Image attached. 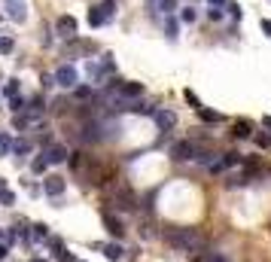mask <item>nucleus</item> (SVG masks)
<instances>
[{"label":"nucleus","instance_id":"31","mask_svg":"<svg viewBox=\"0 0 271 262\" xmlns=\"http://www.w3.org/2000/svg\"><path fill=\"white\" fill-rule=\"evenodd\" d=\"M4 259H7V247H4V244H0V262H4Z\"/></svg>","mask_w":271,"mask_h":262},{"label":"nucleus","instance_id":"8","mask_svg":"<svg viewBox=\"0 0 271 262\" xmlns=\"http://www.w3.org/2000/svg\"><path fill=\"white\" fill-rule=\"evenodd\" d=\"M116 89H119V98H128V101H134V98L143 95V86L140 83H119Z\"/></svg>","mask_w":271,"mask_h":262},{"label":"nucleus","instance_id":"24","mask_svg":"<svg viewBox=\"0 0 271 262\" xmlns=\"http://www.w3.org/2000/svg\"><path fill=\"white\" fill-rule=\"evenodd\" d=\"M204 262H228V259H225V256H222V253H210V256H207V259H204Z\"/></svg>","mask_w":271,"mask_h":262},{"label":"nucleus","instance_id":"28","mask_svg":"<svg viewBox=\"0 0 271 262\" xmlns=\"http://www.w3.org/2000/svg\"><path fill=\"white\" fill-rule=\"evenodd\" d=\"M210 19H213V22H219V19H222V10H219V7H216V10H210Z\"/></svg>","mask_w":271,"mask_h":262},{"label":"nucleus","instance_id":"6","mask_svg":"<svg viewBox=\"0 0 271 262\" xmlns=\"http://www.w3.org/2000/svg\"><path fill=\"white\" fill-rule=\"evenodd\" d=\"M101 219H104V226H107V232H110L113 238H122V235H125V226H122V222L116 219L113 213H107V210H104V213H101Z\"/></svg>","mask_w":271,"mask_h":262},{"label":"nucleus","instance_id":"33","mask_svg":"<svg viewBox=\"0 0 271 262\" xmlns=\"http://www.w3.org/2000/svg\"><path fill=\"white\" fill-rule=\"evenodd\" d=\"M210 4H216V7H222V4H225V0H210Z\"/></svg>","mask_w":271,"mask_h":262},{"label":"nucleus","instance_id":"1","mask_svg":"<svg viewBox=\"0 0 271 262\" xmlns=\"http://www.w3.org/2000/svg\"><path fill=\"white\" fill-rule=\"evenodd\" d=\"M165 241L174 247V250H183V253H198L204 247V238L198 235V229H168L165 232Z\"/></svg>","mask_w":271,"mask_h":262},{"label":"nucleus","instance_id":"5","mask_svg":"<svg viewBox=\"0 0 271 262\" xmlns=\"http://www.w3.org/2000/svg\"><path fill=\"white\" fill-rule=\"evenodd\" d=\"M55 31L70 40V37H76V19H73V16H61V19L55 22Z\"/></svg>","mask_w":271,"mask_h":262},{"label":"nucleus","instance_id":"14","mask_svg":"<svg viewBox=\"0 0 271 262\" xmlns=\"http://www.w3.org/2000/svg\"><path fill=\"white\" fill-rule=\"evenodd\" d=\"M13 49H16V43L10 37H0V55H13Z\"/></svg>","mask_w":271,"mask_h":262},{"label":"nucleus","instance_id":"11","mask_svg":"<svg viewBox=\"0 0 271 262\" xmlns=\"http://www.w3.org/2000/svg\"><path fill=\"white\" fill-rule=\"evenodd\" d=\"M101 250H104V256H107V259H113V262H119V259L125 256L122 244H101Z\"/></svg>","mask_w":271,"mask_h":262},{"label":"nucleus","instance_id":"22","mask_svg":"<svg viewBox=\"0 0 271 262\" xmlns=\"http://www.w3.org/2000/svg\"><path fill=\"white\" fill-rule=\"evenodd\" d=\"M16 153H31V143H28V140H19V143H16Z\"/></svg>","mask_w":271,"mask_h":262},{"label":"nucleus","instance_id":"15","mask_svg":"<svg viewBox=\"0 0 271 262\" xmlns=\"http://www.w3.org/2000/svg\"><path fill=\"white\" fill-rule=\"evenodd\" d=\"M198 116H201L204 122H219V113H213V110H204V107H198Z\"/></svg>","mask_w":271,"mask_h":262},{"label":"nucleus","instance_id":"12","mask_svg":"<svg viewBox=\"0 0 271 262\" xmlns=\"http://www.w3.org/2000/svg\"><path fill=\"white\" fill-rule=\"evenodd\" d=\"M107 22H110V19H107V13H104L101 7H95V10L89 13V25H92V28H98V25H107Z\"/></svg>","mask_w":271,"mask_h":262},{"label":"nucleus","instance_id":"18","mask_svg":"<svg viewBox=\"0 0 271 262\" xmlns=\"http://www.w3.org/2000/svg\"><path fill=\"white\" fill-rule=\"evenodd\" d=\"M46 165H49V162H46V156H43V159H34V165H31V168H34V174H43V171H46Z\"/></svg>","mask_w":271,"mask_h":262},{"label":"nucleus","instance_id":"13","mask_svg":"<svg viewBox=\"0 0 271 262\" xmlns=\"http://www.w3.org/2000/svg\"><path fill=\"white\" fill-rule=\"evenodd\" d=\"M231 134H235V137H250L253 128H250V122H235V125H231Z\"/></svg>","mask_w":271,"mask_h":262},{"label":"nucleus","instance_id":"35","mask_svg":"<svg viewBox=\"0 0 271 262\" xmlns=\"http://www.w3.org/2000/svg\"><path fill=\"white\" fill-rule=\"evenodd\" d=\"M31 262H43V259H31Z\"/></svg>","mask_w":271,"mask_h":262},{"label":"nucleus","instance_id":"16","mask_svg":"<svg viewBox=\"0 0 271 262\" xmlns=\"http://www.w3.org/2000/svg\"><path fill=\"white\" fill-rule=\"evenodd\" d=\"M13 146H16V143H13L7 134H0V156H10V149H13Z\"/></svg>","mask_w":271,"mask_h":262},{"label":"nucleus","instance_id":"9","mask_svg":"<svg viewBox=\"0 0 271 262\" xmlns=\"http://www.w3.org/2000/svg\"><path fill=\"white\" fill-rule=\"evenodd\" d=\"M152 116H156V125H159L162 131L174 128V122H177V116L171 113V110H156V113H152Z\"/></svg>","mask_w":271,"mask_h":262},{"label":"nucleus","instance_id":"29","mask_svg":"<svg viewBox=\"0 0 271 262\" xmlns=\"http://www.w3.org/2000/svg\"><path fill=\"white\" fill-rule=\"evenodd\" d=\"M168 37H177V22H168Z\"/></svg>","mask_w":271,"mask_h":262},{"label":"nucleus","instance_id":"23","mask_svg":"<svg viewBox=\"0 0 271 262\" xmlns=\"http://www.w3.org/2000/svg\"><path fill=\"white\" fill-rule=\"evenodd\" d=\"M174 10H177L174 0H162V13H174Z\"/></svg>","mask_w":271,"mask_h":262},{"label":"nucleus","instance_id":"21","mask_svg":"<svg viewBox=\"0 0 271 262\" xmlns=\"http://www.w3.org/2000/svg\"><path fill=\"white\" fill-rule=\"evenodd\" d=\"M49 235V229L43 226V222H40V226H34V238H46Z\"/></svg>","mask_w":271,"mask_h":262},{"label":"nucleus","instance_id":"17","mask_svg":"<svg viewBox=\"0 0 271 262\" xmlns=\"http://www.w3.org/2000/svg\"><path fill=\"white\" fill-rule=\"evenodd\" d=\"M0 204H7V207H13V204H16V195H13L10 189H0Z\"/></svg>","mask_w":271,"mask_h":262},{"label":"nucleus","instance_id":"34","mask_svg":"<svg viewBox=\"0 0 271 262\" xmlns=\"http://www.w3.org/2000/svg\"><path fill=\"white\" fill-rule=\"evenodd\" d=\"M0 189H4V177H0Z\"/></svg>","mask_w":271,"mask_h":262},{"label":"nucleus","instance_id":"36","mask_svg":"<svg viewBox=\"0 0 271 262\" xmlns=\"http://www.w3.org/2000/svg\"><path fill=\"white\" fill-rule=\"evenodd\" d=\"M0 235H4V232H0Z\"/></svg>","mask_w":271,"mask_h":262},{"label":"nucleus","instance_id":"19","mask_svg":"<svg viewBox=\"0 0 271 262\" xmlns=\"http://www.w3.org/2000/svg\"><path fill=\"white\" fill-rule=\"evenodd\" d=\"M7 95H10V98L19 95V80H10V83H7Z\"/></svg>","mask_w":271,"mask_h":262},{"label":"nucleus","instance_id":"26","mask_svg":"<svg viewBox=\"0 0 271 262\" xmlns=\"http://www.w3.org/2000/svg\"><path fill=\"white\" fill-rule=\"evenodd\" d=\"M256 143H259V146H271V137H265V134H259V137H256Z\"/></svg>","mask_w":271,"mask_h":262},{"label":"nucleus","instance_id":"2","mask_svg":"<svg viewBox=\"0 0 271 262\" xmlns=\"http://www.w3.org/2000/svg\"><path fill=\"white\" fill-rule=\"evenodd\" d=\"M171 159L177 162H189V159H198V146L192 143V140H177L171 146Z\"/></svg>","mask_w":271,"mask_h":262},{"label":"nucleus","instance_id":"30","mask_svg":"<svg viewBox=\"0 0 271 262\" xmlns=\"http://www.w3.org/2000/svg\"><path fill=\"white\" fill-rule=\"evenodd\" d=\"M262 31H265L268 37H271V22H268V19H262Z\"/></svg>","mask_w":271,"mask_h":262},{"label":"nucleus","instance_id":"4","mask_svg":"<svg viewBox=\"0 0 271 262\" xmlns=\"http://www.w3.org/2000/svg\"><path fill=\"white\" fill-rule=\"evenodd\" d=\"M4 4H7V13H10L13 22H25L28 19V4L25 0H4Z\"/></svg>","mask_w":271,"mask_h":262},{"label":"nucleus","instance_id":"3","mask_svg":"<svg viewBox=\"0 0 271 262\" xmlns=\"http://www.w3.org/2000/svg\"><path fill=\"white\" fill-rule=\"evenodd\" d=\"M55 83H58V86H64V89H73L76 83H80V73H76V67H73V64H61V67L55 70Z\"/></svg>","mask_w":271,"mask_h":262},{"label":"nucleus","instance_id":"10","mask_svg":"<svg viewBox=\"0 0 271 262\" xmlns=\"http://www.w3.org/2000/svg\"><path fill=\"white\" fill-rule=\"evenodd\" d=\"M43 189H46V195H52V198H58V195L64 192V180H61V177H46V183H43Z\"/></svg>","mask_w":271,"mask_h":262},{"label":"nucleus","instance_id":"25","mask_svg":"<svg viewBox=\"0 0 271 262\" xmlns=\"http://www.w3.org/2000/svg\"><path fill=\"white\" fill-rule=\"evenodd\" d=\"M76 98H80V101H86V98H92V89H76Z\"/></svg>","mask_w":271,"mask_h":262},{"label":"nucleus","instance_id":"32","mask_svg":"<svg viewBox=\"0 0 271 262\" xmlns=\"http://www.w3.org/2000/svg\"><path fill=\"white\" fill-rule=\"evenodd\" d=\"M262 125H265V128H271V116H265V119H262Z\"/></svg>","mask_w":271,"mask_h":262},{"label":"nucleus","instance_id":"20","mask_svg":"<svg viewBox=\"0 0 271 262\" xmlns=\"http://www.w3.org/2000/svg\"><path fill=\"white\" fill-rule=\"evenodd\" d=\"M195 19H198V13H195V10H183V22H186V25H192Z\"/></svg>","mask_w":271,"mask_h":262},{"label":"nucleus","instance_id":"27","mask_svg":"<svg viewBox=\"0 0 271 262\" xmlns=\"http://www.w3.org/2000/svg\"><path fill=\"white\" fill-rule=\"evenodd\" d=\"M58 259H61V262H76V259H73L70 253H67V250H61V253H58Z\"/></svg>","mask_w":271,"mask_h":262},{"label":"nucleus","instance_id":"7","mask_svg":"<svg viewBox=\"0 0 271 262\" xmlns=\"http://www.w3.org/2000/svg\"><path fill=\"white\" fill-rule=\"evenodd\" d=\"M46 162H49V165H61V162H67V146L52 143V146L46 149Z\"/></svg>","mask_w":271,"mask_h":262}]
</instances>
